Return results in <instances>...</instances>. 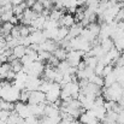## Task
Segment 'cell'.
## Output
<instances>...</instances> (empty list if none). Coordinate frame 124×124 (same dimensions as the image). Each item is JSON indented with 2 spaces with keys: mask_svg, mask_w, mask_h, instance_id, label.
Masks as SVG:
<instances>
[{
  "mask_svg": "<svg viewBox=\"0 0 124 124\" xmlns=\"http://www.w3.org/2000/svg\"><path fill=\"white\" fill-rule=\"evenodd\" d=\"M60 90H62V85H60L59 83H55V82L52 83L51 89L45 94V95H46V101H47V104H54V101L59 99Z\"/></svg>",
  "mask_w": 124,
  "mask_h": 124,
  "instance_id": "6da1fadb",
  "label": "cell"
},
{
  "mask_svg": "<svg viewBox=\"0 0 124 124\" xmlns=\"http://www.w3.org/2000/svg\"><path fill=\"white\" fill-rule=\"evenodd\" d=\"M24 2H25V5H27V8H31L33 5L36 2V0H25Z\"/></svg>",
  "mask_w": 124,
  "mask_h": 124,
  "instance_id": "4dcf8cb0",
  "label": "cell"
},
{
  "mask_svg": "<svg viewBox=\"0 0 124 124\" xmlns=\"http://www.w3.org/2000/svg\"><path fill=\"white\" fill-rule=\"evenodd\" d=\"M52 83L53 82H49V81H46V80H41V84H40V87H39V90L46 94V93L51 89Z\"/></svg>",
  "mask_w": 124,
  "mask_h": 124,
  "instance_id": "ac0fdd59",
  "label": "cell"
},
{
  "mask_svg": "<svg viewBox=\"0 0 124 124\" xmlns=\"http://www.w3.org/2000/svg\"><path fill=\"white\" fill-rule=\"evenodd\" d=\"M19 35H21V38H27V36H29V35H30L29 27L21 24V25H19Z\"/></svg>",
  "mask_w": 124,
  "mask_h": 124,
  "instance_id": "ffe728a7",
  "label": "cell"
},
{
  "mask_svg": "<svg viewBox=\"0 0 124 124\" xmlns=\"http://www.w3.org/2000/svg\"><path fill=\"white\" fill-rule=\"evenodd\" d=\"M12 54H13L17 59H21L23 55H25V47L22 46V45L16 46L15 48H12Z\"/></svg>",
  "mask_w": 124,
  "mask_h": 124,
  "instance_id": "ba28073f",
  "label": "cell"
},
{
  "mask_svg": "<svg viewBox=\"0 0 124 124\" xmlns=\"http://www.w3.org/2000/svg\"><path fill=\"white\" fill-rule=\"evenodd\" d=\"M59 62H63V60H66V55H68V52L64 49V48H62V47H58L53 53H52Z\"/></svg>",
  "mask_w": 124,
  "mask_h": 124,
  "instance_id": "8992f818",
  "label": "cell"
},
{
  "mask_svg": "<svg viewBox=\"0 0 124 124\" xmlns=\"http://www.w3.org/2000/svg\"><path fill=\"white\" fill-rule=\"evenodd\" d=\"M112 71H113V66H112V64L105 65V66H104V70H102V77H105V76L110 75Z\"/></svg>",
  "mask_w": 124,
  "mask_h": 124,
  "instance_id": "83f0119b",
  "label": "cell"
},
{
  "mask_svg": "<svg viewBox=\"0 0 124 124\" xmlns=\"http://www.w3.org/2000/svg\"><path fill=\"white\" fill-rule=\"evenodd\" d=\"M21 1H22V2H24V1H25V0H21Z\"/></svg>",
  "mask_w": 124,
  "mask_h": 124,
  "instance_id": "f35d334b",
  "label": "cell"
},
{
  "mask_svg": "<svg viewBox=\"0 0 124 124\" xmlns=\"http://www.w3.org/2000/svg\"><path fill=\"white\" fill-rule=\"evenodd\" d=\"M7 57L5 55V53H2V54H0V64H5V63H7Z\"/></svg>",
  "mask_w": 124,
  "mask_h": 124,
  "instance_id": "1f68e13d",
  "label": "cell"
},
{
  "mask_svg": "<svg viewBox=\"0 0 124 124\" xmlns=\"http://www.w3.org/2000/svg\"><path fill=\"white\" fill-rule=\"evenodd\" d=\"M104 104H105V99L101 95H99L94 99V106L93 107H101V106H104Z\"/></svg>",
  "mask_w": 124,
  "mask_h": 124,
  "instance_id": "7402d4cb",
  "label": "cell"
},
{
  "mask_svg": "<svg viewBox=\"0 0 124 124\" xmlns=\"http://www.w3.org/2000/svg\"><path fill=\"white\" fill-rule=\"evenodd\" d=\"M87 29L94 35V36H99V33H100V23H98V22H95V23H90L88 27H87Z\"/></svg>",
  "mask_w": 124,
  "mask_h": 124,
  "instance_id": "7c38bea8",
  "label": "cell"
},
{
  "mask_svg": "<svg viewBox=\"0 0 124 124\" xmlns=\"http://www.w3.org/2000/svg\"><path fill=\"white\" fill-rule=\"evenodd\" d=\"M76 69H77V70H84V69H85V64H84L83 60H81V62L78 63V65H77Z\"/></svg>",
  "mask_w": 124,
  "mask_h": 124,
  "instance_id": "d6a6232c",
  "label": "cell"
},
{
  "mask_svg": "<svg viewBox=\"0 0 124 124\" xmlns=\"http://www.w3.org/2000/svg\"><path fill=\"white\" fill-rule=\"evenodd\" d=\"M17 124H24V119H21V121H19Z\"/></svg>",
  "mask_w": 124,
  "mask_h": 124,
  "instance_id": "d590c367",
  "label": "cell"
},
{
  "mask_svg": "<svg viewBox=\"0 0 124 124\" xmlns=\"http://www.w3.org/2000/svg\"><path fill=\"white\" fill-rule=\"evenodd\" d=\"M29 38H30V42L31 43H36V45H40L42 42H45L47 39L43 36V33H42L41 30H36V31H34V33H31L30 35H29ZM30 43V45H31Z\"/></svg>",
  "mask_w": 124,
  "mask_h": 124,
  "instance_id": "277c9868",
  "label": "cell"
},
{
  "mask_svg": "<svg viewBox=\"0 0 124 124\" xmlns=\"http://www.w3.org/2000/svg\"><path fill=\"white\" fill-rule=\"evenodd\" d=\"M24 124H39V119H38V117L31 115L24 119Z\"/></svg>",
  "mask_w": 124,
  "mask_h": 124,
  "instance_id": "d4e9b609",
  "label": "cell"
},
{
  "mask_svg": "<svg viewBox=\"0 0 124 124\" xmlns=\"http://www.w3.org/2000/svg\"><path fill=\"white\" fill-rule=\"evenodd\" d=\"M63 16H64V10H63V11H59V10H54V8H53V10L49 12L48 19L54 21V22H58L59 19L63 18Z\"/></svg>",
  "mask_w": 124,
  "mask_h": 124,
  "instance_id": "52a82bcc",
  "label": "cell"
},
{
  "mask_svg": "<svg viewBox=\"0 0 124 124\" xmlns=\"http://www.w3.org/2000/svg\"><path fill=\"white\" fill-rule=\"evenodd\" d=\"M10 35H11L12 38H15V39H19V38H21V35H19V25H15V27L12 28Z\"/></svg>",
  "mask_w": 124,
  "mask_h": 124,
  "instance_id": "484cf974",
  "label": "cell"
},
{
  "mask_svg": "<svg viewBox=\"0 0 124 124\" xmlns=\"http://www.w3.org/2000/svg\"><path fill=\"white\" fill-rule=\"evenodd\" d=\"M100 47H101V49L104 51V53H107L108 51H111V49L115 47V45H113V40H112V39H110V38L101 40V41H100Z\"/></svg>",
  "mask_w": 124,
  "mask_h": 124,
  "instance_id": "5b68a950",
  "label": "cell"
},
{
  "mask_svg": "<svg viewBox=\"0 0 124 124\" xmlns=\"http://www.w3.org/2000/svg\"><path fill=\"white\" fill-rule=\"evenodd\" d=\"M27 8V5L25 2H22L19 5H16V6H12V13L13 16H19V15H23L24 10Z\"/></svg>",
  "mask_w": 124,
  "mask_h": 124,
  "instance_id": "8fae6325",
  "label": "cell"
},
{
  "mask_svg": "<svg viewBox=\"0 0 124 124\" xmlns=\"http://www.w3.org/2000/svg\"><path fill=\"white\" fill-rule=\"evenodd\" d=\"M30 94H31V92H29V90H27V89H22L21 93H19V101L23 102V104H27V102L29 101Z\"/></svg>",
  "mask_w": 124,
  "mask_h": 124,
  "instance_id": "9a60e30c",
  "label": "cell"
},
{
  "mask_svg": "<svg viewBox=\"0 0 124 124\" xmlns=\"http://www.w3.org/2000/svg\"><path fill=\"white\" fill-rule=\"evenodd\" d=\"M113 2H124V0H111Z\"/></svg>",
  "mask_w": 124,
  "mask_h": 124,
  "instance_id": "e575fe53",
  "label": "cell"
},
{
  "mask_svg": "<svg viewBox=\"0 0 124 124\" xmlns=\"http://www.w3.org/2000/svg\"><path fill=\"white\" fill-rule=\"evenodd\" d=\"M69 124H81V123H80V121H78V119H72Z\"/></svg>",
  "mask_w": 124,
  "mask_h": 124,
  "instance_id": "836d02e7",
  "label": "cell"
},
{
  "mask_svg": "<svg viewBox=\"0 0 124 124\" xmlns=\"http://www.w3.org/2000/svg\"><path fill=\"white\" fill-rule=\"evenodd\" d=\"M40 84H41V80L39 77L28 76L27 82H25V89L29 90V92H35V90H39Z\"/></svg>",
  "mask_w": 124,
  "mask_h": 124,
  "instance_id": "3957f363",
  "label": "cell"
},
{
  "mask_svg": "<svg viewBox=\"0 0 124 124\" xmlns=\"http://www.w3.org/2000/svg\"><path fill=\"white\" fill-rule=\"evenodd\" d=\"M69 68H70L69 63H68L66 60H63V62H59V64H58V66H57V70L64 75V74L68 72V69H69Z\"/></svg>",
  "mask_w": 124,
  "mask_h": 124,
  "instance_id": "e0dca14e",
  "label": "cell"
},
{
  "mask_svg": "<svg viewBox=\"0 0 124 124\" xmlns=\"http://www.w3.org/2000/svg\"><path fill=\"white\" fill-rule=\"evenodd\" d=\"M52 57V53L47 52V51H39L38 52V62L41 63H47V60Z\"/></svg>",
  "mask_w": 124,
  "mask_h": 124,
  "instance_id": "4fadbf2b",
  "label": "cell"
},
{
  "mask_svg": "<svg viewBox=\"0 0 124 124\" xmlns=\"http://www.w3.org/2000/svg\"><path fill=\"white\" fill-rule=\"evenodd\" d=\"M117 124H124V108L118 113V117H117Z\"/></svg>",
  "mask_w": 124,
  "mask_h": 124,
  "instance_id": "f1b7e54d",
  "label": "cell"
},
{
  "mask_svg": "<svg viewBox=\"0 0 124 124\" xmlns=\"http://www.w3.org/2000/svg\"><path fill=\"white\" fill-rule=\"evenodd\" d=\"M1 89H2V87H1V82H0V94H1Z\"/></svg>",
  "mask_w": 124,
  "mask_h": 124,
  "instance_id": "8d00e7d4",
  "label": "cell"
},
{
  "mask_svg": "<svg viewBox=\"0 0 124 124\" xmlns=\"http://www.w3.org/2000/svg\"><path fill=\"white\" fill-rule=\"evenodd\" d=\"M8 22H10L12 25H18V23H19V21H18V18H17L16 16H12V17H11V19H10Z\"/></svg>",
  "mask_w": 124,
  "mask_h": 124,
  "instance_id": "f546056e",
  "label": "cell"
},
{
  "mask_svg": "<svg viewBox=\"0 0 124 124\" xmlns=\"http://www.w3.org/2000/svg\"><path fill=\"white\" fill-rule=\"evenodd\" d=\"M0 124H6V123H5V122H2V121L0 119Z\"/></svg>",
  "mask_w": 124,
  "mask_h": 124,
  "instance_id": "74e56055",
  "label": "cell"
},
{
  "mask_svg": "<svg viewBox=\"0 0 124 124\" xmlns=\"http://www.w3.org/2000/svg\"><path fill=\"white\" fill-rule=\"evenodd\" d=\"M31 10L34 11V12H36L38 15H41V12L43 11V6H42L41 2H39V1H36L34 5H33V7H31Z\"/></svg>",
  "mask_w": 124,
  "mask_h": 124,
  "instance_id": "603a6c76",
  "label": "cell"
},
{
  "mask_svg": "<svg viewBox=\"0 0 124 124\" xmlns=\"http://www.w3.org/2000/svg\"><path fill=\"white\" fill-rule=\"evenodd\" d=\"M116 82H117V77H116V75L113 74V71H112L110 75H107V76L104 77V87H106V88L111 87L113 83H116Z\"/></svg>",
  "mask_w": 124,
  "mask_h": 124,
  "instance_id": "9c48e42d",
  "label": "cell"
},
{
  "mask_svg": "<svg viewBox=\"0 0 124 124\" xmlns=\"http://www.w3.org/2000/svg\"><path fill=\"white\" fill-rule=\"evenodd\" d=\"M116 105H117L116 101H105V104H104V108H105L106 111H113V108H115Z\"/></svg>",
  "mask_w": 124,
  "mask_h": 124,
  "instance_id": "cb8c5ba5",
  "label": "cell"
},
{
  "mask_svg": "<svg viewBox=\"0 0 124 124\" xmlns=\"http://www.w3.org/2000/svg\"><path fill=\"white\" fill-rule=\"evenodd\" d=\"M21 119H23V118H21L18 116V113H16L15 111H11V115H10L8 119L6 121V124H17Z\"/></svg>",
  "mask_w": 124,
  "mask_h": 124,
  "instance_id": "2e32d148",
  "label": "cell"
},
{
  "mask_svg": "<svg viewBox=\"0 0 124 124\" xmlns=\"http://www.w3.org/2000/svg\"><path fill=\"white\" fill-rule=\"evenodd\" d=\"M8 71H11L10 63H5V64H1L0 65V75L4 77V80H5V77H6V75H7Z\"/></svg>",
  "mask_w": 124,
  "mask_h": 124,
  "instance_id": "d6986e66",
  "label": "cell"
},
{
  "mask_svg": "<svg viewBox=\"0 0 124 124\" xmlns=\"http://www.w3.org/2000/svg\"><path fill=\"white\" fill-rule=\"evenodd\" d=\"M12 16H13L12 11H6V12H4V13L0 16V19H1L2 23H6V22H8V21L11 19Z\"/></svg>",
  "mask_w": 124,
  "mask_h": 124,
  "instance_id": "44dd1931",
  "label": "cell"
},
{
  "mask_svg": "<svg viewBox=\"0 0 124 124\" xmlns=\"http://www.w3.org/2000/svg\"><path fill=\"white\" fill-rule=\"evenodd\" d=\"M10 115H11V112H10V111H6V110H0V119H1L2 122H5V123H6V121L8 119Z\"/></svg>",
  "mask_w": 124,
  "mask_h": 124,
  "instance_id": "4316f807",
  "label": "cell"
},
{
  "mask_svg": "<svg viewBox=\"0 0 124 124\" xmlns=\"http://www.w3.org/2000/svg\"><path fill=\"white\" fill-rule=\"evenodd\" d=\"M45 102H46V95H45V93H42L40 90L31 92L30 98H29V101H28L29 105H40V104H45Z\"/></svg>",
  "mask_w": 124,
  "mask_h": 124,
  "instance_id": "7a4b0ae2",
  "label": "cell"
},
{
  "mask_svg": "<svg viewBox=\"0 0 124 124\" xmlns=\"http://www.w3.org/2000/svg\"><path fill=\"white\" fill-rule=\"evenodd\" d=\"M69 34V29L65 28V27H60L58 28V36H57V41L55 42H59L60 40H64Z\"/></svg>",
  "mask_w": 124,
  "mask_h": 124,
  "instance_id": "5bb4252c",
  "label": "cell"
},
{
  "mask_svg": "<svg viewBox=\"0 0 124 124\" xmlns=\"http://www.w3.org/2000/svg\"><path fill=\"white\" fill-rule=\"evenodd\" d=\"M10 65H11V70H12L13 72H16V74H18V72H21V71L23 70V65H22V63H21L19 59L12 60V62L10 63Z\"/></svg>",
  "mask_w": 124,
  "mask_h": 124,
  "instance_id": "30bf717a",
  "label": "cell"
}]
</instances>
